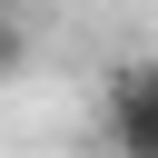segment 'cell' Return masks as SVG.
Masks as SVG:
<instances>
[{
	"mask_svg": "<svg viewBox=\"0 0 158 158\" xmlns=\"http://www.w3.org/2000/svg\"><path fill=\"white\" fill-rule=\"evenodd\" d=\"M109 148L118 158H158V59L109 69Z\"/></svg>",
	"mask_w": 158,
	"mask_h": 158,
	"instance_id": "obj_1",
	"label": "cell"
},
{
	"mask_svg": "<svg viewBox=\"0 0 158 158\" xmlns=\"http://www.w3.org/2000/svg\"><path fill=\"white\" fill-rule=\"evenodd\" d=\"M0 59H10V30H0Z\"/></svg>",
	"mask_w": 158,
	"mask_h": 158,
	"instance_id": "obj_2",
	"label": "cell"
}]
</instances>
